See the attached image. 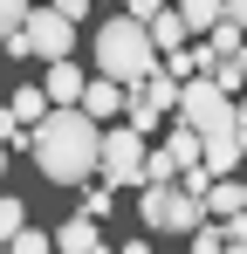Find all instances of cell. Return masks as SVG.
Instances as JSON below:
<instances>
[{
    "label": "cell",
    "mask_w": 247,
    "mask_h": 254,
    "mask_svg": "<svg viewBox=\"0 0 247 254\" xmlns=\"http://www.w3.org/2000/svg\"><path fill=\"white\" fill-rule=\"evenodd\" d=\"M110 206H117V186H110V179H96V186H82V213H96V220H110Z\"/></svg>",
    "instance_id": "ac0fdd59"
},
{
    "label": "cell",
    "mask_w": 247,
    "mask_h": 254,
    "mask_svg": "<svg viewBox=\"0 0 247 254\" xmlns=\"http://www.w3.org/2000/svg\"><path fill=\"white\" fill-rule=\"evenodd\" d=\"M234 241H227V227H213V220H199L192 227V254H227Z\"/></svg>",
    "instance_id": "d6986e66"
},
{
    "label": "cell",
    "mask_w": 247,
    "mask_h": 254,
    "mask_svg": "<svg viewBox=\"0 0 247 254\" xmlns=\"http://www.w3.org/2000/svg\"><path fill=\"white\" fill-rule=\"evenodd\" d=\"M179 14H185V28H192V42H206L220 21H227V0H172Z\"/></svg>",
    "instance_id": "4fadbf2b"
},
{
    "label": "cell",
    "mask_w": 247,
    "mask_h": 254,
    "mask_svg": "<svg viewBox=\"0 0 247 254\" xmlns=\"http://www.w3.org/2000/svg\"><path fill=\"white\" fill-rule=\"evenodd\" d=\"M213 62H220V55H213V42H185V48H172V55H165V69H172L179 83H192V76H213Z\"/></svg>",
    "instance_id": "8fae6325"
},
{
    "label": "cell",
    "mask_w": 247,
    "mask_h": 254,
    "mask_svg": "<svg viewBox=\"0 0 247 254\" xmlns=\"http://www.w3.org/2000/svg\"><path fill=\"white\" fill-rule=\"evenodd\" d=\"M158 69H165V48L151 42V21H137V14H110V21L96 28V76L137 89V83H151Z\"/></svg>",
    "instance_id": "7a4b0ae2"
},
{
    "label": "cell",
    "mask_w": 247,
    "mask_h": 254,
    "mask_svg": "<svg viewBox=\"0 0 247 254\" xmlns=\"http://www.w3.org/2000/svg\"><path fill=\"white\" fill-rule=\"evenodd\" d=\"M179 76H172V69H158V76H151V83H137L130 89V110H124V124H137V130H151L165 117V110H179Z\"/></svg>",
    "instance_id": "8992f818"
},
{
    "label": "cell",
    "mask_w": 247,
    "mask_h": 254,
    "mask_svg": "<svg viewBox=\"0 0 247 254\" xmlns=\"http://www.w3.org/2000/svg\"><path fill=\"white\" fill-rule=\"evenodd\" d=\"M172 117L185 130H199V137H227V130H241V103L213 83V76H192V83L179 89V110H172Z\"/></svg>",
    "instance_id": "3957f363"
},
{
    "label": "cell",
    "mask_w": 247,
    "mask_h": 254,
    "mask_svg": "<svg viewBox=\"0 0 247 254\" xmlns=\"http://www.w3.org/2000/svg\"><path fill=\"white\" fill-rule=\"evenodd\" d=\"M96 248H103L96 213H76V220H62V227H55V254H96Z\"/></svg>",
    "instance_id": "30bf717a"
},
{
    "label": "cell",
    "mask_w": 247,
    "mask_h": 254,
    "mask_svg": "<svg viewBox=\"0 0 247 254\" xmlns=\"http://www.w3.org/2000/svg\"><path fill=\"white\" fill-rule=\"evenodd\" d=\"M21 227H28V206H21V199H14V192H7V199H0V234H7V241H14V234H21Z\"/></svg>",
    "instance_id": "7402d4cb"
},
{
    "label": "cell",
    "mask_w": 247,
    "mask_h": 254,
    "mask_svg": "<svg viewBox=\"0 0 247 254\" xmlns=\"http://www.w3.org/2000/svg\"><path fill=\"white\" fill-rule=\"evenodd\" d=\"M48 117H55V96H48V89L21 83L14 96H7V130H41Z\"/></svg>",
    "instance_id": "ba28073f"
},
{
    "label": "cell",
    "mask_w": 247,
    "mask_h": 254,
    "mask_svg": "<svg viewBox=\"0 0 247 254\" xmlns=\"http://www.w3.org/2000/svg\"><path fill=\"white\" fill-rule=\"evenodd\" d=\"M48 96H55V110H82V96H89V76H82L76 55H62V62H48Z\"/></svg>",
    "instance_id": "9c48e42d"
},
{
    "label": "cell",
    "mask_w": 247,
    "mask_h": 254,
    "mask_svg": "<svg viewBox=\"0 0 247 254\" xmlns=\"http://www.w3.org/2000/svg\"><path fill=\"white\" fill-rule=\"evenodd\" d=\"M48 7H62L69 21H82V14H89V0H48Z\"/></svg>",
    "instance_id": "cb8c5ba5"
},
{
    "label": "cell",
    "mask_w": 247,
    "mask_h": 254,
    "mask_svg": "<svg viewBox=\"0 0 247 254\" xmlns=\"http://www.w3.org/2000/svg\"><path fill=\"white\" fill-rule=\"evenodd\" d=\"M21 35H28V48H35L41 62H62V55H69V42H76V21H69L62 7H35V21H28Z\"/></svg>",
    "instance_id": "52a82bcc"
},
{
    "label": "cell",
    "mask_w": 247,
    "mask_h": 254,
    "mask_svg": "<svg viewBox=\"0 0 247 254\" xmlns=\"http://www.w3.org/2000/svg\"><path fill=\"white\" fill-rule=\"evenodd\" d=\"M213 83L227 89V96H234V89H247V55H220V62H213Z\"/></svg>",
    "instance_id": "e0dca14e"
},
{
    "label": "cell",
    "mask_w": 247,
    "mask_h": 254,
    "mask_svg": "<svg viewBox=\"0 0 247 254\" xmlns=\"http://www.w3.org/2000/svg\"><path fill=\"white\" fill-rule=\"evenodd\" d=\"M28 21H35V0H0V28L7 35H21Z\"/></svg>",
    "instance_id": "44dd1931"
},
{
    "label": "cell",
    "mask_w": 247,
    "mask_h": 254,
    "mask_svg": "<svg viewBox=\"0 0 247 254\" xmlns=\"http://www.w3.org/2000/svg\"><path fill=\"white\" fill-rule=\"evenodd\" d=\"M227 21H241V28H247V0H227Z\"/></svg>",
    "instance_id": "d4e9b609"
},
{
    "label": "cell",
    "mask_w": 247,
    "mask_h": 254,
    "mask_svg": "<svg viewBox=\"0 0 247 254\" xmlns=\"http://www.w3.org/2000/svg\"><path fill=\"white\" fill-rule=\"evenodd\" d=\"M124 254H151V241H144V234H137V241H124Z\"/></svg>",
    "instance_id": "484cf974"
},
{
    "label": "cell",
    "mask_w": 247,
    "mask_h": 254,
    "mask_svg": "<svg viewBox=\"0 0 247 254\" xmlns=\"http://www.w3.org/2000/svg\"><path fill=\"white\" fill-rule=\"evenodd\" d=\"M7 254H55V234H35V227H21V234L7 241Z\"/></svg>",
    "instance_id": "ffe728a7"
},
{
    "label": "cell",
    "mask_w": 247,
    "mask_h": 254,
    "mask_svg": "<svg viewBox=\"0 0 247 254\" xmlns=\"http://www.w3.org/2000/svg\"><path fill=\"white\" fill-rule=\"evenodd\" d=\"M103 179H110V186H137V192H144V186H151V151H144V130L137 124H110L103 130Z\"/></svg>",
    "instance_id": "277c9868"
},
{
    "label": "cell",
    "mask_w": 247,
    "mask_h": 254,
    "mask_svg": "<svg viewBox=\"0 0 247 254\" xmlns=\"http://www.w3.org/2000/svg\"><path fill=\"white\" fill-rule=\"evenodd\" d=\"M35 165L48 186H89L103 179V124L89 110H55L35 130Z\"/></svg>",
    "instance_id": "6da1fadb"
},
{
    "label": "cell",
    "mask_w": 247,
    "mask_h": 254,
    "mask_svg": "<svg viewBox=\"0 0 247 254\" xmlns=\"http://www.w3.org/2000/svg\"><path fill=\"white\" fill-rule=\"evenodd\" d=\"M172 0H124V14H137V21H158Z\"/></svg>",
    "instance_id": "603a6c76"
},
{
    "label": "cell",
    "mask_w": 247,
    "mask_h": 254,
    "mask_svg": "<svg viewBox=\"0 0 247 254\" xmlns=\"http://www.w3.org/2000/svg\"><path fill=\"white\" fill-rule=\"evenodd\" d=\"M227 254H247V241H234V248H227Z\"/></svg>",
    "instance_id": "4316f807"
},
{
    "label": "cell",
    "mask_w": 247,
    "mask_h": 254,
    "mask_svg": "<svg viewBox=\"0 0 247 254\" xmlns=\"http://www.w3.org/2000/svg\"><path fill=\"white\" fill-rule=\"evenodd\" d=\"M151 234H192L206 220V199H192L179 179H165V186H144V213H137Z\"/></svg>",
    "instance_id": "5b68a950"
},
{
    "label": "cell",
    "mask_w": 247,
    "mask_h": 254,
    "mask_svg": "<svg viewBox=\"0 0 247 254\" xmlns=\"http://www.w3.org/2000/svg\"><path fill=\"white\" fill-rule=\"evenodd\" d=\"M206 42H213V55H247V28H241V21H220Z\"/></svg>",
    "instance_id": "2e32d148"
},
{
    "label": "cell",
    "mask_w": 247,
    "mask_h": 254,
    "mask_svg": "<svg viewBox=\"0 0 247 254\" xmlns=\"http://www.w3.org/2000/svg\"><path fill=\"white\" fill-rule=\"evenodd\" d=\"M82 110H89V117L103 124V117L130 110V89H124V83H110V76H96V83H89V96H82Z\"/></svg>",
    "instance_id": "7c38bea8"
},
{
    "label": "cell",
    "mask_w": 247,
    "mask_h": 254,
    "mask_svg": "<svg viewBox=\"0 0 247 254\" xmlns=\"http://www.w3.org/2000/svg\"><path fill=\"white\" fill-rule=\"evenodd\" d=\"M247 213V186L241 179H213V192H206V220H234Z\"/></svg>",
    "instance_id": "5bb4252c"
},
{
    "label": "cell",
    "mask_w": 247,
    "mask_h": 254,
    "mask_svg": "<svg viewBox=\"0 0 247 254\" xmlns=\"http://www.w3.org/2000/svg\"><path fill=\"white\" fill-rule=\"evenodd\" d=\"M151 42H158L165 55H172V48H185V42H192V28H185V14H179V7H165L158 21H151Z\"/></svg>",
    "instance_id": "9a60e30c"
},
{
    "label": "cell",
    "mask_w": 247,
    "mask_h": 254,
    "mask_svg": "<svg viewBox=\"0 0 247 254\" xmlns=\"http://www.w3.org/2000/svg\"><path fill=\"white\" fill-rule=\"evenodd\" d=\"M96 254H124V248H96Z\"/></svg>",
    "instance_id": "83f0119b"
}]
</instances>
